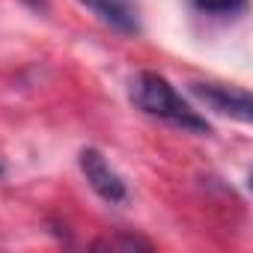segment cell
<instances>
[{
  "mask_svg": "<svg viewBox=\"0 0 253 253\" xmlns=\"http://www.w3.org/2000/svg\"><path fill=\"white\" fill-rule=\"evenodd\" d=\"M191 92L206 101L211 110L238 119V122H250L253 119V104L250 95L244 89H232V86H217V84H191Z\"/></svg>",
  "mask_w": 253,
  "mask_h": 253,
  "instance_id": "277c9868",
  "label": "cell"
},
{
  "mask_svg": "<svg viewBox=\"0 0 253 253\" xmlns=\"http://www.w3.org/2000/svg\"><path fill=\"white\" fill-rule=\"evenodd\" d=\"M95 247H125V250H134V247H143V250H149V244L146 241H137V238H110V241H95Z\"/></svg>",
  "mask_w": 253,
  "mask_h": 253,
  "instance_id": "8992f818",
  "label": "cell"
},
{
  "mask_svg": "<svg viewBox=\"0 0 253 253\" xmlns=\"http://www.w3.org/2000/svg\"><path fill=\"white\" fill-rule=\"evenodd\" d=\"M128 95H131L137 110H143V113H149L155 119H164V122L176 125V128H182V131H191V134H209L211 131V125L206 122V116H200L176 92V86L164 75H158V72L134 75Z\"/></svg>",
  "mask_w": 253,
  "mask_h": 253,
  "instance_id": "6da1fadb",
  "label": "cell"
},
{
  "mask_svg": "<svg viewBox=\"0 0 253 253\" xmlns=\"http://www.w3.org/2000/svg\"><path fill=\"white\" fill-rule=\"evenodd\" d=\"M78 164H81V173H84L86 185H89V188L104 200V203H122L125 197H128L125 179L110 167V161H107L98 149H92V146L81 149Z\"/></svg>",
  "mask_w": 253,
  "mask_h": 253,
  "instance_id": "7a4b0ae2",
  "label": "cell"
},
{
  "mask_svg": "<svg viewBox=\"0 0 253 253\" xmlns=\"http://www.w3.org/2000/svg\"><path fill=\"white\" fill-rule=\"evenodd\" d=\"M191 3L209 15H235L244 9L247 0H191Z\"/></svg>",
  "mask_w": 253,
  "mask_h": 253,
  "instance_id": "5b68a950",
  "label": "cell"
},
{
  "mask_svg": "<svg viewBox=\"0 0 253 253\" xmlns=\"http://www.w3.org/2000/svg\"><path fill=\"white\" fill-rule=\"evenodd\" d=\"M0 176H3V167H0Z\"/></svg>",
  "mask_w": 253,
  "mask_h": 253,
  "instance_id": "52a82bcc",
  "label": "cell"
},
{
  "mask_svg": "<svg viewBox=\"0 0 253 253\" xmlns=\"http://www.w3.org/2000/svg\"><path fill=\"white\" fill-rule=\"evenodd\" d=\"M86 6L104 27L122 33V36H137L140 33V6L137 0H78Z\"/></svg>",
  "mask_w": 253,
  "mask_h": 253,
  "instance_id": "3957f363",
  "label": "cell"
}]
</instances>
